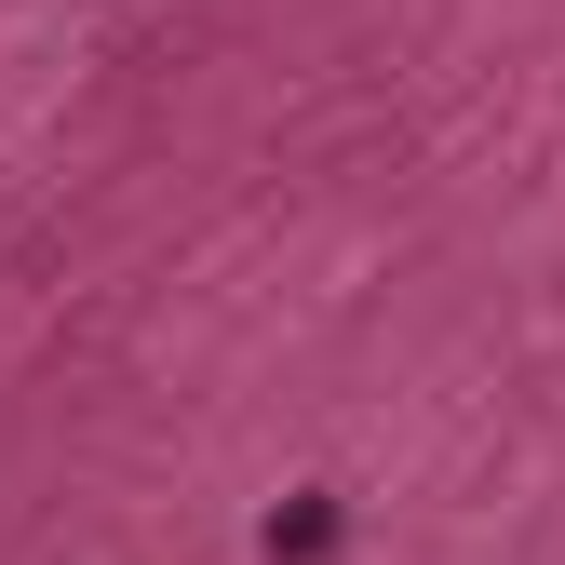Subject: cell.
<instances>
[{"label": "cell", "mask_w": 565, "mask_h": 565, "mask_svg": "<svg viewBox=\"0 0 565 565\" xmlns=\"http://www.w3.org/2000/svg\"><path fill=\"white\" fill-rule=\"evenodd\" d=\"M269 565H323L337 552V499H297V512H269V539H256Z\"/></svg>", "instance_id": "cell-1"}]
</instances>
